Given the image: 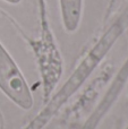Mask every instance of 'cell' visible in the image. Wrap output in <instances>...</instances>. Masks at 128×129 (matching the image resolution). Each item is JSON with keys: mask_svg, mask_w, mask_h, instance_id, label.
Segmentation results:
<instances>
[{"mask_svg": "<svg viewBox=\"0 0 128 129\" xmlns=\"http://www.w3.org/2000/svg\"><path fill=\"white\" fill-rule=\"evenodd\" d=\"M0 89L16 105L24 110L33 107L32 92L22 71L0 43Z\"/></svg>", "mask_w": 128, "mask_h": 129, "instance_id": "obj_1", "label": "cell"}, {"mask_svg": "<svg viewBox=\"0 0 128 129\" xmlns=\"http://www.w3.org/2000/svg\"><path fill=\"white\" fill-rule=\"evenodd\" d=\"M60 16L63 28L68 33L78 29L83 10V0H59Z\"/></svg>", "mask_w": 128, "mask_h": 129, "instance_id": "obj_2", "label": "cell"}, {"mask_svg": "<svg viewBox=\"0 0 128 129\" xmlns=\"http://www.w3.org/2000/svg\"><path fill=\"white\" fill-rule=\"evenodd\" d=\"M4 1L8 2V4H11V5H17V4H19L22 0H4Z\"/></svg>", "mask_w": 128, "mask_h": 129, "instance_id": "obj_3", "label": "cell"}]
</instances>
